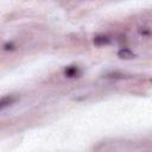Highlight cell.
<instances>
[{
    "label": "cell",
    "instance_id": "1",
    "mask_svg": "<svg viewBox=\"0 0 152 152\" xmlns=\"http://www.w3.org/2000/svg\"><path fill=\"white\" fill-rule=\"evenodd\" d=\"M64 75L66 77H70V78H74V77H78L81 75V70L78 69V66L76 65H70L68 68H65L64 70Z\"/></svg>",
    "mask_w": 152,
    "mask_h": 152
},
{
    "label": "cell",
    "instance_id": "2",
    "mask_svg": "<svg viewBox=\"0 0 152 152\" xmlns=\"http://www.w3.org/2000/svg\"><path fill=\"white\" fill-rule=\"evenodd\" d=\"M118 56H119L120 58H124V59H132V58L135 57V53L132 52V51H131L129 49H127V48H122V49H120V50L118 51Z\"/></svg>",
    "mask_w": 152,
    "mask_h": 152
},
{
    "label": "cell",
    "instance_id": "3",
    "mask_svg": "<svg viewBox=\"0 0 152 152\" xmlns=\"http://www.w3.org/2000/svg\"><path fill=\"white\" fill-rule=\"evenodd\" d=\"M94 44L97 46H102V45H108L110 44V38L107 36H96L94 38Z\"/></svg>",
    "mask_w": 152,
    "mask_h": 152
},
{
    "label": "cell",
    "instance_id": "4",
    "mask_svg": "<svg viewBox=\"0 0 152 152\" xmlns=\"http://www.w3.org/2000/svg\"><path fill=\"white\" fill-rule=\"evenodd\" d=\"M13 102H14V99H13L12 96H5V97L0 99V110L4 109L5 107L10 106V104L13 103Z\"/></svg>",
    "mask_w": 152,
    "mask_h": 152
},
{
    "label": "cell",
    "instance_id": "5",
    "mask_svg": "<svg viewBox=\"0 0 152 152\" xmlns=\"http://www.w3.org/2000/svg\"><path fill=\"white\" fill-rule=\"evenodd\" d=\"M14 48H15V46H14L13 43H7V44L4 45V49L7 50V51H8V50H14Z\"/></svg>",
    "mask_w": 152,
    "mask_h": 152
}]
</instances>
